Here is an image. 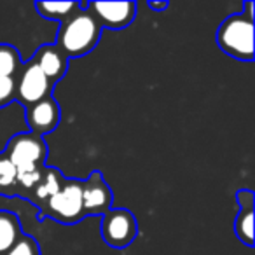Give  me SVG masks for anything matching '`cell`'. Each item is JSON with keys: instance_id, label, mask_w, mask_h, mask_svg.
I'll return each mask as SVG.
<instances>
[{"instance_id": "cell-1", "label": "cell", "mask_w": 255, "mask_h": 255, "mask_svg": "<svg viewBox=\"0 0 255 255\" xmlns=\"http://www.w3.org/2000/svg\"><path fill=\"white\" fill-rule=\"evenodd\" d=\"M217 46L238 61H254V2H245V11L222 19L217 28Z\"/></svg>"}, {"instance_id": "cell-2", "label": "cell", "mask_w": 255, "mask_h": 255, "mask_svg": "<svg viewBox=\"0 0 255 255\" xmlns=\"http://www.w3.org/2000/svg\"><path fill=\"white\" fill-rule=\"evenodd\" d=\"M102 32L103 30L95 21V18L89 14L88 9H79L67 21L60 25L54 46L68 60L88 56L98 46L100 39H102Z\"/></svg>"}, {"instance_id": "cell-3", "label": "cell", "mask_w": 255, "mask_h": 255, "mask_svg": "<svg viewBox=\"0 0 255 255\" xmlns=\"http://www.w3.org/2000/svg\"><path fill=\"white\" fill-rule=\"evenodd\" d=\"M84 217L81 178H65L60 191L39 208V220L53 219L65 226H75Z\"/></svg>"}, {"instance_id": "cell-4", "label": "cell", "mask_w": 255, "mask_h": 255, "mask_svg": "<svg viewBox=\"0 0 255 255\" xmlns=\"http://www.w3.org/2000/svg\"><path fill=\"white\" fill-rule=\"evenodd\" d=\"M4 154L14 164L16 171L39 170V168L46 166L49 149H47V143L42 136H37L30 131H23L11 136Z\"/></svg>"}, {"instance_id": "cell-5", "label": "cell", "mask_w": 255, "mask_h": 255, "mask_svg": "<svg viewBox=\"0 0 255 255\" xmlns=\"http://www.w3.org/2000/svg\"><path fill=\"white\" fill-rule=\"evenodd\" d=\"M100 234L109 247L123 250L138 236V222L128 208H110L102 215Z\"/></svg>"}, {"instance_id": "cell-6", "label": "cell", "mask_w": 255, "mask_h": 255, "mask_svg": "<svg viewBox=\"0 0 255 255\" xmlns=\"http://www.w3.org/2000/svg\"><path fill=\"white\" fill-rule=\"evenodd\" d=\"M14 81H16V102L23 103L25 109L33 105V103L42 102L44 98L53 96L54 84H51L49 79L40 72V68L32 60L23 65L21 70L14 77Z\"/></svg>"}, {"instance_id": "cell-7", "label": "cell", "mask_w": 255, "mask_h": 255, "mask_svg": "<svg viewBox=\"0 0 255 255\" xmlns=\"http://www.w3.org/2000/svg\"><path fill=\"white\" fill-rule=\"evenodd\" d=\"M86 9L102 30H124L136 18V2H88Z\"/></svg>"}, {"instance_id": "cell-8", "label": "cell", "mask_w": 255, "mask_h": 255, "mask_svg": "<svg viewBox=\"0 0 255 255\" xmlns=\"http://www.w3.org/2000/svg\"><path fill=\"white\" fill-rule=\"evenodd\" d=\"M112 189L102 171L95 170L82 180V208L86 217H102L112 208Z\"/></svg>"}, {"instance_id": "cell-9", "label": "cell", "mask_w": 255, "mask_h": 255, "mask_svg": "<svg viewBox=\"0 0 255 255\" xmlns=\"http://www.w3.org/2000/svg\"><path fill=\"white\" fill-rule=\"evenodd\" d=\"M26 124H28V131L37 136H46L53 133L61 121V107L53 96L44 98L42 102L33 103L26 107Z\"/></svg>"}, {"instance_id": "cell-10", "label": "cell", "mask_w": 255, "mask_h": 255, "mask_svg": "<svg viewBox=\"0 0 255 255\" xmlns=\"http://www.w3.org/2000/svg\"><path fill=\"white\" fill-rule=\"evenodd\" d=\"M32 61L49 79L51 84L56 86V82H60L67 74L68 61L70 60L54 44H44L35 51V54L32 56Z\"/></svg>"}, {"instance_id": "cell-11", "label": "cell", "mask_w": 255, "mask_h": 255, "mask_svg": "<svg viewBox=\"0 0 255 255\" xmlns=\"http://www.w3.org/2000/svg\"><path fill=\"white\" fill-rule=\"evenodd\" d=\"M65 182V177L61 175V171L58 168H53V166H46L44 170V175L40 178V182L37 184V187L32 191V196H30V201H33L37 206H42L47 199L51 198L53 194H56L60 191V187L63 185Z\"/></svg>"}, {"instance_id": "cell-12", "label": "cell", "mask_w": 255, "mask_h": 255, "mask_svg": "<svg viewBox=\"0 0 255 255\" xmlns=\"http://www.w3.org/2000/svg\"><path fill=\"white\" fill-rule=\"evenodd\" d=\"M23 234L21 222L16 213L0 210V255H5Z\"/></svg>"}, {"instance_id": "cell-13", "label": "cell", "mask_w": 255, "mask_h": 255, "mask_svg": "<svg viewBox=\"0 0 255 255\" xmlns=\"http://www.w3.org/2000/svg\"><path fill=\"white\" fill-rule=\"evenodd\" d=\"M35 9L42 18L58 21L61 25L74 12H77L81 5H79V2H46V0H39V2H35Z\"/></svg>"}, {"instance_id": "cell-14", "label": "cell", "mask_w": 255, "mask_h": 255, "mask_svg": "<svg viewBox=\"0 0 255 255\" xmlns=\"http://www.w3.org/2000/svg\"><path fill=\"white\" fill-rule=\"evenodd\" d=\"M0 194L5 198L18 196V171L4 152H0Z\"/></svg>"}, {"instance_id": "cell-15", "label": "cell", "mask_w": 255, "mask_h": 255, "mask_svg": "<svg viewBox=\"0 0 255 255\" xmlns=\"http://www.w3.org/2000/svg\"><path fill=\"white\" fill-rule=\"evenodd\" d=\"M21 67V53L11 44H0V77H16Z\"/></svg>"}, {"instance_id": "cell-16", "label": "cell", "mask_w": 255, "mask_h": 255, "mask_svg": "<svg viewBox=\"0 0 255 255\" xmlns=\"http://www.w3.org/2000/svg\"><path fill=\"white\" fill-rule=\"evenodd\" d=\"M234 234L247 247H254V210H240L234 219Z\"/></svg>"}, {"instance_id": "cell-17", "label": "cell", "mask_w": 255, "mask_h": 255, "mask_svg": "<svg viewBox=\"0 0 255 255\" xmlns=\"http://www.w3.org/2000/svg\"><path fill=\"white\" fill-rule=\"evenodd\" d=\"M5 255H42V254H40L39 241L33 236H30V234L23 233L21 236H19V240L12 245L11 250Z\"/></svg>"}, {"instance_id": "cell-18", "label": "cell", "mask_w": 255, "mask_h": 255, "mask_svg": "<svg viewBox=\"0 0 255 255\" xmlns=\"http://www.w3.org/2000/svg\"><path fill=\"white\" fill-rule=\"evenodd\" d=\"M16 102L14 77H0V109Z\"/></svg>"}, {"instance_id": "cell-19", "label": "cell", "mask_w": 255, "mask_h": 255, "mask_svg": "<svg viewBox=\"0 0 255 255\" xmlns=\"http://www.w3.org/2000/svg\"><path fill=\"white\" fill-rule=\"evenodd\" d=\"M236 203L240 206V210H254L255 205L254 191H250V189H240L236 192Z\"/></svg>"}, {"instance_id": "cell-20", "label": "cell", "mask_w": 255, "mask_h": 255, "mask_svg": "<svg viewBox=\"0 0 255 255\" xmlns=\"http://www.w3.org/2000/svg\"><path fill=\"white\" fill-rule=\"evenodd\" d=\"M147 5H149L150 11H154V12H163V11H166L168 5H170V4H168V2H164V0H163V2H159V0H157V2H156V0H149V2H147Z\"/></svg>"}]
</instances>
